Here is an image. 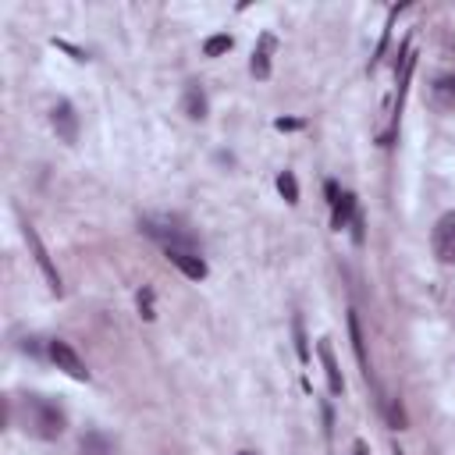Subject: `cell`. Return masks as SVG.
<instances>
[{
  "label": "cell",
  "mask_w": 455,
  "mask_h": 455,
  "mask_svg": "<svg viewBox=\"0 0 455 455\" xmlns=\"http://www.w3.org/2000/svg\"><path fill=\"white\" fill-rule=\"evenodd\" d=\"M50 359H53V363H57V370H64L68 377H75V380H89L85 363L78 359V352H75L68 341H50Z\"/></svg>",
  "instance_id": "277c9868"
},
{
  "label": "cell",
  "mask_w": 455,
  "mask_h": 455,
  "mask_svg": "<svg viewBox=\"0 0 455 455\" xmlns=\"http://www.w3.org/2000/svg\"><path fill=\"white\" fill-rule=\"evenodd\" d=\"M53 128H57V135H60L64 142H75V139H78V117H75L71 103H57V107H53Z\"/></svg>",
  "instance_id": "52a82bcc"
},
{
  "label": "cell",
  "mask_w": 455,
  "mask_h": 455,
  "mask_svg": "<svg viewBox=\"0 0 455 455\" xmlns=\"http://www.w3.org/2000/svg\"><path fill=\"white\" fill-rule=\"evenodd\" d=\"M295 338H299V359L306 363V359H309V348H306V341H302V323H299V320H295Z\"/></svg>",
  "instance_id": "ac0fdd59"
},
{
  "label": "cell",
  "mask_w": 455,
  "mask_h": 455,
  "mask_svg": "<svg viewBox=\"0 0 455 455\" xmlns=\"http://www.w3.org/2000/svg\"><path fill=\"white\" fill-rule=\"evenodd\" d=\"M167 252V259L185 274V277H192V281H203L206 277V259L196 252V249H164Z\"/></svg>",
  "instance_id": "5b68a950"
},
{
  "label": "cell",
  "mask_w": 455,
  "mask_h": 455,
  "mask_svg": "<svg viewBox=\"0 0 455 455\" xmlns=\"http://www.w3.org/2000/svg\"><path fill=\"white\" fill-rule=\"evenodd\" d=\"M434 103L444 110H455V71H448L434 82Z\"/></svg>",
  "instance_id": "8fae6325"
},
{
  "label": "cell",
  "mask_w": 455,
  "mask_h": 455,
  "mask_svg": "<svg viewBox=\"0 0 455 455\" xmlns=\"http://www.w3.org/2000/svg\"><path fill=\"white\" fill-rule=\"evenodd\" d=\"M277 192H281L288 203H299V185H295V174H291V171H281V174H277Z\"/></svg>",
  "instance_id": "9a60e30c"
},
{
  "label": "cell",
  "mask_w": 455,
  "mask_h": 455,
  "mask_svg": "<svg viewBox=\"0 0 455 455\" xmlns=\"http://www.w3.org/2000/svg\"><path fill=\"white\" fill-rule=\"evenodd\" d=\"M139 309H142V316H146V320H153V316H156V313H153V291H149V288H142V291H139Z\"/></svg>",
  "instance_id": "e0dca14e"
},
{
  "label": "cell",
  "mask_w": 455,
  "mask_h": 455,
  "mask_svg": "<svg viewBox=\"0 0 455 455\" xmlns=\"http://www.w3.org/2000/svg\"><path fill=\"white\" fill-rule=\"evenodd\" d=\"M430 245H434V256L441 259V263H455V210H448L437 224H434V231H430Z\"/></svg>",
  "instance_id": "3957f363"
},
{
  "label": "cell",
  "mask_w": 455,
  "mask_h": 455,
  "mask_svg": "<svg viewBox=\"0 0 455 455\" xmlns=\"http://www.w3.org/2000/svg\"><path fill=\"white\" fill-rule=\"evenodd\" d=\"M395 455H405V451H402V448H395Z\"/></svg>",
  "instance_id": "ffe728a7"
},
{
  "label": "cell",
  "mask_w": 455,
  "mask_h": 455,
  "mask_svg": "<svg viewBox=\"0 0 455 455\" xmlns=\"http://www.w3.org/2000/svg\"><path fill=\"white\" fill-rule=\"evenodd\" d=\"M320 359H323V370H327V387H331V395H341L345 380H341V373H338V363H334V348H331V341H320Z\"/></svg>",
  "instance_id": "30bf717a"
},
{
  "label": "cell",
  "mask_w": 455,
  "mask_h": 455,
  "mask_svg": "<svg viewBox=\"0 0 455 455\" xmlns=\"http://www.w3.org/2000/svg\"><path fill=\"white\" fill-rule=\"evenodd\" d=\"M142 231L149 238H156L164 249H196V238L188 231H181L171 217H146L142 220Z\"/></svg>",
  "instance_id": "7a4b0ae2"
},
{
  "label": "cell",
  "mask_w": 455,
  "mask_h": 455,
  "mask_svg": "<svg viewBox=\"0 0 455 455\" xmlns=\"http://www.w3.org/2000/svg\"><path fill=\"white\" fill-rule=\"evenodd\" d=\"M352 455H370V451H366V444H363V441H355V451H352Z\"/></svg>",
  "instance_id": "d6986e66"
},
{
  "label": "cell",
  "mask_w": 455,
  "mask_h": 455,
  "mask_svg": "<svg viewBox=\"0 0 455 455\" xmlns=\"http://www.w3.org/2000/svg\"><path fill=\"white\" fill-rule=\"evenodd\" d=\"M185 114H188L192 121H203V117H206V96H203L199 85H188V89H185Z\"/></svg>",
  "instance_id": "7c38bea8"
},
{
  "label": "cell",
  "mask_w": 455,
  "mask_h": 455,
  "mask_svg": "<svg viewBox=\"0 0 455 455\" xmlns=\"http://www.w3.org/2000/svg\"><path fill=\"white\" fill-rule=\"evenodd\" d=\"M242 455H249V451H242Z\"/></svg>",
  "instance_id": "44dd1931"
},
{
  "label": "cell",
  "mask_w": 455,
  "mask_h": 455,
  "mask_svg": "<svg viewBox=\"0 0 455 455\" xmlns=\"http://www.w3.org/2000/svg\"><path fill=\"white\" fill-rule=\"evenodd\" d=\"M274 46H277V39L270 32H263L259 36V50L252 53V75L256 78H267L270 75V53H274Z\"/></svg>",
  "instance_id": "ba28073f"
},
{
  "label": "cell",
  "mask_w": 455,
  "mask_h": 455,
  "mask_svg": "<svg viewBox=\"0 0 455 455\" xmlns=\"http://www.w3.org/2000/svg\"><path fill=\"white\" fill-rule=\"evenodd\" d=\"M21 427H25L28 434L43 437V441H53V437L64 434L68 416H64V409H60L57 402H50V398H43V395H25V398H21Z\"/></svg>",
  "instance_id": "6da1fadb"
},
{
  "label": "cell",
  "mask_w": 455,
  "mask_h": 455,
  "mask_svg": "<svg viewBox=\"0 0 455 455\" xmlns=\"http://www.w3.org/2000/svg\"><path fill=\"white\" fill-rule=\"evenodd\" d=\"M334 217H331V224L341 231V228H348V224H355V196L352 192H341L334 203Z\"/></svg>",
  "instance_id": "9c48e42d"
},
{
  "label": "cell",
  "mask_w": 455,
  "mask_h": 455,
  "mask_svg": "<svg viewBox=\"0 0 455 455\" xmlns=\"http://www.w3.org/2000/svg\"><path fill=\"white\" fill-rule=\"evenodd\" d=\"M228 50H231V36H228V32L210 36V39L203 43V53H206V57H217V53H228Z\"/></svg>",
  "instance_id": "2e32d148"
},
{
  "label": "cell",
  "mask_w": 455,
  "mask_h": 455,
  "mask_svg": "<svg viewBox=\"0 0 455 455\" xmlns=\"http://www.w3.org/2000/svg\"><path fill=\"white\" fill-rule=\"evenodd\" d=\"M25 242L32 245V256H36V263L43 267V274H46V281H50V288L60 295V277H57V270H53V263H50V256H46V249H43V242H39V235L25 224Z\"/></svg>",
  "instance_id": "8992f818"
},
{
  "label": "cell",
  "mask_w": 455,
  "mask_h": 455,
  "mask_svg": "<svg viewBox=\"0 0 455 455\" xmlns=\"http://www.w3.org/2000/svg\"><path fill=\"white\" fill-rule=\"evenodd\" d=\"M82 455H114V448H110V441L103 437V434H85L82 437Z\"/></svg>",
  "instance_id": "5bb4252c"
},
{
  "label": "cell",
  "mask_w": 455,
  "mask_h": 455,
  "mask_svg": "<svg viewBox=\"0 0 455 455\" xmlns=\"http://www.w3.org/2000/svg\"><path fill=\"white\" fill-rule=\"evenodd\" d=\"M348 334H352V348H355V359L363 366V373L370 377V363H366V348H363V331H359V316L348 313Z\"/></svg>",
  "instance_id": "4fadbf2b"
}]
</instances>
